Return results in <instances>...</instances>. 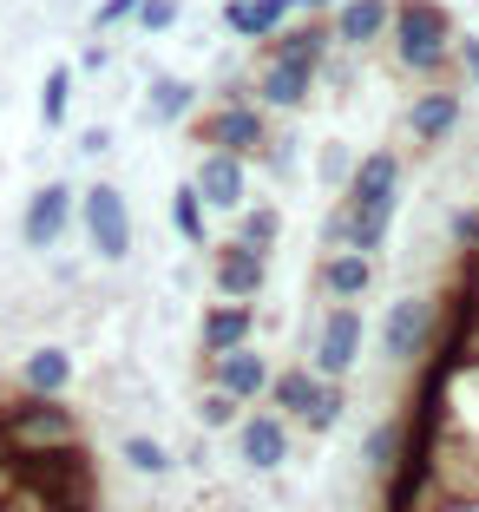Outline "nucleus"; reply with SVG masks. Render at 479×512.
I'll list each match as a JSON object with an SVG mask.
<instances>
[{
	"mask_svg": "<svg viewBox=\"0 0 479 512\" xmlns=\"http://www.w3.org/2000/svg\"><path fill=\"white\" fill-rule=\"evenodd\" d=\"M388 33H394V60H401V73L440 79L447 60H453V33L460 27H453V14L440 7V0H394Z\"/></svg>",
	"mask_w": 479,
	"mask_h": 512,
	"instance_id": "f257e3e1",
	"label": "nucleus"
},
{
	"mask_svg": "<svg viewBox=\"0 0 479 512\" xmlns=\"http://www.w3.org/2000/svg\"><path fill=\"white\" fill-rule=\"evenodd\" d=\"M191 138H197V151L217 145V151H237V158H256V151L270 145V112L256 106V99H224L204 119H191Z\"/></svg>",
	"mask_w": 479,
	"mask_h": 512,
	"instance_id": "f03ea898",
	"label": "nucleus"
},
{
	"mask_svg": "<svg viewBox=\"0 0 479 512\" xmlns=\"http://www.w3.org/2000/svg\"><path fill=\"white\" fill-rule=\"evenodd\" d=\"M440 335V302L434 296H401L381 322V362L388 368H414Z\"/></svg>",
	"mask_w": 479,
	"mask_h": 512,
	"instance_id": "7ed1b4c3",
	"label": "nucleus"
},
{
	"mask_svg": "<svg viewBox=\"0 0 479 512\" xmlns=\"http://www.w3.org/2000/svg\"><path fill=\"white\" fill-rule=\"evenodd\" d=\"M0 421L14 434V447H53V440H79V421L60 394H27L20 388L14 401H0Z\"/></svg>",
	"mask_w": 479,
	"mask_h": 512,
	"instance_id": "20e7f679",
	"label": "nucleus"
},
{
	"mask_svg": "<svg viewBox=\"0 0 479 512\" xmlns=\"http://www.w3.org/2000/svg\"><path fill=\"white\" fill-rule=\"evenodd\" d=\"M315 73H322L315 53H283V46H270L263 66H256V106L263 112H302L309 92H315Z\"/></svg>",
	"mask_w": 479,
	"mask_h": 512,
	"instance_id": "39448f33",
	"label": "nucleus"
},
{
	"mask_svg": "<svg viewBox=\"0 0 479 512\" xmlns=\"http://www.w3.org/2000/svg\"><path fill=\"white\" fill-rule=\"evenodd\" d=\"M79 224H86L99 263H125V256H132V204H125L119 184H92V191L79 197Z\"/></svg>",
	"mask_w": 479,
	"mask_h": 512,
	"instance_id": "423d86ee",
	"label": "nucleus"
},
{
	"mask_svg": "<svg viewBox=\"0 0 479 512\" xmlns=\"http://www.w3.org/2000/svg\"><path fill=\"white\" fill-rule=\"evenodd\" d=\"M361 342H368V316H361L355 302H335L329 316H322V335H315V375H322V381L355 375Z\"/></svg>",
	"mask_w": 479,
	"mask_h": 512,
	"instance_id": "0eeeda50",
	"label": "nucleus"
},
{
	"mask_svg": "<svg viewBox=\"0 0 479 512\" xmlns=\"http://www.w3.org/2000/svg\"><path fill=\"white\" fill-rule=\"evenodd\" d=\"M191 184H197V197H204V211H217V217H230V211H243V204H250V165H243L237 151L204 145Z\"/></svg>",
	"mask_w": 479,
	"mask_h": 512,
	"instance_id": "6e6552de",
	"label": "nucleus"
},
{
	"mask_svg": "<svg viewBox=\"0 0 479 512\" xmlns=\"http://www.w3.org/2000/svg\"><path fill=\"white\" fill-rule=\"evenodd\" d=\"M263 283H270V256H263V250H250V243H237V237L210 250V289H217V296L256 302Z\"/></svg>",
	"mask_w": 479,
	"mask_h": 512,
	"instance_id": "1a4fd4ad",
	"label": "nucleus"
},
{
	"mask_svg": "<svg viewBox=\"0 0 479 512\" xmlns=\"http://www.w3.org/2000/svg\"><path fill=\"white\" fill-rule=\"evenodd\" d=\"M79 217V197L66 178H46L40 191L27 197V217H20V237H27V250H53V243L66 237V224Z\"/></svg>",
	"mask_w": 479,
	"mask_h": 512,
	"instance_id": "9d476101",
	"label": "nucleus"
},
{
	"mask_svg": "<svg viewBox=\"0 0 479 512\" xmlns=\"http://www.w3.org/2000/svg\"><path fill=\"white\" fill-rule=\"evenodd\" d=\"M237 453L250 473H276L289 460V421L276 414V407H263V414H243L237 421Z\"/></svg>",
	"mask_w": 479,
	"mask_h": 512,
	"instance_id": "9b49d317",
	"label": "nucleus"
},
{
	"mask_svg": "<svg viewBox=\"0 0 479 512\" xmlns=\"http://www.w3.org/2000/svg\"><path fill=\"white\" fill-rule=\"evenodd\" d=\"M342 204H348V211L401 204V158H394V151H368V158H355V171H348V184H342Z\"/></svg>",
	"mask_w": 479,
	"mask_h": 512,
	"instance_id": "f8f14e48",
	"label": "nucleus"
},
{
	"mask_svg": "<svg viewBox=\"0 0 479 512\" xmlns=\"http://www.w3.org/2000/svg\"><path fill=\"white\" fill-rule=\"evenodd\" d=\"M270 375H276V368L263 362V355H256L250 342H243V348H224V355H210V388L237 394L243 407H250V401H263V394H270Z\"/></svg>",
	"mask_w": 479,
	"mask_h": 512,
	"instance_id": "ddd939ff",
	"label": "nucleus"
},
{
	"mask_svg": "<svg viewBox=\"0 0 479 512\" xmlns=\"http://www.w3.org/2000/svg\"><path fill=\"white\" fill-rule=\"evenodd\" d=\"M388 20H394V0H335L329 7V33H335V46H348V53L375 46L381 33H388Z\"/></svg>",
	"mask_w": 479,
	"mask_h": 512,
	"instance_id": "4468645a",
	"label": "nucleus"
},
{
	"mask_svg": "<svg viewBox=\"0 0 479 512\" xmlns=\"http://www.w3.org/2000/svg\"><path fill=\"white\" fill-rule=\"evenodd\" d=\"M256 335V309L250 302H230V296H217L204 309V329H197V348H204V362L210 355H224V348H243Z\"/></svg>",
	"mask_w": 479,
	"mask_h": 512,
	"instance_id": "2eb2a0df",
	"label": "nucleus"
},
{
	"mask_svg": "<svg viewBox=\"0 0 479 512\" xmlns=\"http://www.w3.org/2000/svg\"><path fill=\"white\" fill-rule=\"evenodd\" d=\"M302 14V0H224V27L237 33V40H270L276 27H289V20Z\"/></svg>",
	"mask_w": 479,
	"mask_h": 512,
	"instance_id": "dca6fc26",
	"label": "nucleus"
},
{
	"mask_svg": "<svg viewBox=\"0 0 479 512\" xmlns=\"http://www.w3.org/2000/svg\"><path fill=\"white\" fill-rule=\"evenodd\" d=\"M407 132L420 138V145H447L453 132H460V92H447V86H427L407 106Z\"/></svg>",
	"mask_w": 479,
	"mask_h": 512,
	"instance_id": "f3484780",
	"label": "nucleus"
},
{
	"mask_svg": "<svg viewBox=\"0 0 479 512\" xmlns=\"http://www.w3.org/2000/svg\"><path fill=\"white\" fill-rule=\"evenodd\" d=\"M197 112V86L191 79H178V73H158L145 86V119L151 125H184Z\"/></svg>",
	"mask_w": 479,
	"mask_h": 512,
	"instance_id": "a211bd4d",
	"label": "nucleus"
},
{
	"mask_svg": "<svg viewBox=\"0 0 479 512\" xmlns=\"http://www.w3.org/2000/svg\"><path fill=\"white\" fill-rule=\"evenodd\" d=\"M368 283H375V263H368V250H329V263H322V289H329L335 302L368 296Z\"/></svg>",
	"mask_w": 479,
	"mask_h": 512,
	"instance_id": "6ab92c4d",
	"label": "nucleus"
},
{
	"mask_svg": "<svg viewBox=\"0 0 479 512\" xmlns=\"http://www.w3.org/2000/svg\"><path fill=\"white\" fill-rule=\"evenodd\" d=\"M315 394H322V375H315V368H283V375H270V394H263V401H270L283 421H302L315 407Z\"/></svg>",
	"mask_w": 479,
	"mask_h": 512,
	"instance_id": "aec40b11",
	"label": "nucleus"
},
{
	"mask_svg": "<svg viewBox=\"0 0 479 512\" xmlns=\"http://www.w3.org/2000/svg\"><path fill=\"white\" fill-rule=\"evenodd\" d=\"M20 388L27 394H66L73 388V355H66V348H33L27 362H20Z\"/></svg>",
	"mask_w": 479,
	"mask_h": 512,
	"instance_id": "412c9836",
	"label": "nucleus"
},
{
	"mask_svg": "<svg viewBox=\"0 0 479 512\" xmlns=\"http://www.w3.org/2000/svg\"><path fill=\"white\" fill-rule=\"evenodd\" d=\"M401 447H407V427L401 421H375V427H368V440H361V467L381 480V473L401 460Z\"/></svg>",
	"mask_w": 479,
	"mask_h": 512,
	"instance_id": "4be33fe9",
	"label": "nucleus"
},
{
	"mask_svg": "<svg viewBox=\"0 0 479 512\" xmlns=\"http://www.w3.org/2000/svg\"><path fill=\"white\" fill-rule=\"evenodd\" d=\"M171 230H178L184 243H197V250L210 243V217H204V197H197V184H178V191H171Z\"/></svg>",
	"mask_w": 479,
	"mask_h": 512,
	"instance_id": "5701e85b",
	"label": "nucleus"
},
{
	"mask_svg": "<svg viewBox=\"0 0 479 512\" xmlns=\"http://www.w3.org/2000/svg\"><path fill=\"white\" fill-rule=\"evenodd\" d=\"M230 237L270 256V250H276V237H283V217H276L270 204H243V211H237V230H230Z\"/></svg>",
	"mask_w": 479,
	"mask_h": 512,
	"instance_id": "b1692460",
	"label": "nucleus"
},
{
	"mask_svg": "<svg viewBox=\"0 0 479 512\" xmlns=\"http://www.w3.org/2000/svg\"><path fill=\"white\" fill-rule=\"evenodd\" d=\"M73 119V66H53L40 86V125L46 132H60V125Z\"/></svg>",
	"mask_w": 479,
	"mask_h": 512,
	"instance_id": "393cba45",
	"label": "nucleus"
},
{
	"mask_svg": "<svg viewBox=\"0 0 479 512\" xmlns=\"http://www.w3.org/2000/svg\"><path fill=\"white\" fill-rule=\"evenodd\" d=\"M125 467L145 473V480H165V473H171V453L158 447L151 434H125Z\"/></svg>",
	"mask_w": 479,
	"mask_h": 512,
	"instance_id": "a878e982",
	"label": "nucleus"
},
{
	"mask_svg": "<svg viewBox=\"0 0 479 512\" xmlns=\"http://www.w3.org/2000/svg\"><path fill=\"white\" fill-rule=\"evenodd\" d=\"M342 407H348L342 381H322V394H315V407L302 414V427H309V434H335V427H342Z\"/></svg>",
	"mask_w": 479,
	"mask_h": 512,
	"instance_id": "bb28decb",
	"label": "nucleus"
},
{
	"mask_svg": "<svg viewBox=\"0 0 479 512\" xmlns=\"http://www.w3.org/2000/svg\"><path fill=\"white\" fill-rule=\"evenodd\" d=\"M197 421H204V427H237L243 421V401H237V394H224V388H204Z\"/></svg>",
	"mask_w": 479,
	"mask_h": 512,
	"instance_id": "cd10ccee",
	"label": "nucleus"
},
{
	"mask_svg": "<svg viewBox=\"0 0 479 512\" xmlns=\"http://www.w3.org/2000/svg\"><path fill=\"white\" fill-rule=\"evenodd\" d=\"M178 14H184V7H178V0H138V33H171V27H178Z\"/></svg>",
	"mask_w": 479,
	"mask_h": 512,
	"instance_id": "c85d7f7f",
	"label": "nucleus"
},
{
	"mask_svg": "<svg viewBox=\"0 0 479 512\" xmlns=\"http://www.w3.org/2000/svg\"><path fill=\"white\" fill-rule=\"evenodd\" d=\"M348 171H355V151H348L342 138H335V145H322V184H335V191H342Z\"/></svg>",
	"mask_w": 479,
	"mask_h": 512,
	"instance_id": "c756f323",
	"label": "nucleus"
},
{
	"mask_svg": "<svg viewBox=\"0 0 479 512\" xmlns=\"http://www.w3.org/2000/svg\"><path fill=\"white\" fill-rule=\"evenodd\" d=\"M138 14V0H105V7H92V33H112L119 20Z\"/></svg>",
	"mask_w": 479,
	"mask_h": 512,
	"instance_id": "7c9ffc66",
	"label": "nucleus"
},
{
	"mask_svg": "<svg viewBox=\"0 0 479 512\" xmlns=\"http://www.w3.org/2000/svg\"><path fill=\"white\" fill-rule=\"evenodd\" d=\"M453 243L479 250V211H453Z\"/></svg>",
	"mask_w": 479,
	"mask_h": 512,
	"instance_id": "2f4dec72",
	"label": "nucleus"
},
{
	"mask_svg": "<svg viewBox=\"0 0 479 512\" xmlns=\"http://www.w3.org/2000/svg\"><path fill=\"white\" fill-rule=\"evenodd\" d=\"M79 151H86V158H105V151H112V132H105V125H92V132H79Z\"/></svg>",
	"mask_w": 479,
	"mask_h": 512,
	"instance_id": "473e14b6",
	"label": "nucleus"
},
{
	"mask_svg": "<svg viewBox=\"0 0 479 512\" xmlns=\"http://www.w3.org/2000/svg\"><path fill=\"white\" fill-rule=\"evenodd\" d=\"M453 46H460L466 73H473V86H479V33H453Z\"/></svg>",
	"mask_w": 479,
	"mask_h": 512,
	"instance_id": "72a5a7b5",
	"label": "nucleus"
},
{
	"mask_svg": "<svg viewBox=\"0 0 479 512\" xmlns=\"http://www.w3.org/2000/svg\"><path fill=\"white\" fill-rule=\"evenodd\" d=\"M79 66H86V73H105V66H112V53H105V46H86V53H79Z\"/></svg>",
	"mask_w": 479,
	"mask_h": 512,
	"instance_id": "f704fd0d",
	"label": "nucleus"
},
{
	"mask_svg": "<svg viewBox=\"0 0 479 512\" xmlns=\"http://www.w3.org/2000/svg\"><path fill=\"white\" fill-rule=\"evenodd\" d=\"M14 460V434H7V421H0V467Z\"/></svg>",
	"mask_w": 479,
	"mask_h": 512,
	"instance_id": "c9c22d12",
	"label": "nucleus"
},
{
	"mask_svg": "<svg viewBox=\"0 0 479 512\" xmlns=\"http://www.w3.org/2000/svg\"><path fill=\"white\" fill-rule=\"evenodd\" d=\"M335 0H302V14H329Z\"/></svg>",
	"mask_w": 479,
	"mask_h": 512,
	"instance_id": "e433bc0d",
	"label": "nucleus"
}]
</instances>
